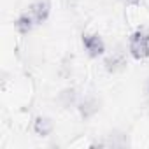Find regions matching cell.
<instances>
[{
	"label": "cell",
	"instance_id": "1",
	"mask_svg": "<svg viewBox=\"0 0 149 149\" xmlns=\"http://www.w3.org/2000/svg\"><path fill=\"white\" fill-rule=\"evenodd\" d=\"M128 53L133 60H146L149 58V32L135 30L128 39Z\"/></svg>",
	"mask_w": 149,
	"mask_h": 149
},
{
	"label": "cell",
	"instance_id": "2",
	"mask_svg": "<svg viewBox=\"0 0 149 149\" xmlns=\"http://www.w3.org/2000/svg\"><path fill=\"white\" fill-rule=\"evenodd\" d=\"M81 42H83V47H84L86 54L91 60L100 58L105 53V42H104V39L98 33H83Z\"/></svg>",
	"mask_w": 149,
	"mask_h": 149
},
{
	"label": "cell",
	"instance_id": "3",
	"mask_svg": "<svg viewBox=\"0 0 149 149\" xmlns=\"http://www.w3.org/2000/svg\"><path fill=\"white\" fill-rule=\"evenodd\" d=\"M76 107H77V111H79V114H81L83 119H91L100 111V100H98V97L88 93V95H84V97H81L77 100Z\"/></svg>",
	"mask_w": 149,
	"mask_h": 149
},
{
	"label": "cell",
	"instance_id": "4",
	"mask_svg": "<svg viewBox=\"0 0 149 149\" xmlns=\"http://www.w3.org/2000/svg\"><path fill=\"white\" fill-rule=\"evenodd\" d=\"M104 68L105 72L109 74H118V72H123L126 68V53L118 47L116 51H112L105 60H104Z\"/></svg>",
	"mask_w": 149,
	"mask_h": 149
},
{
	"label": "cell",
	"instance_id": "5",
	"mask_svg": "<svg viewBox=\"0 0 149 149\" xmlns=\"http://www.w3.org/2000/svg\"><path fill=\"white\" fill-rule=\"evenodd\" d=\"M28 13L32 14L35 25H42L47 21V18L51 14V2L49 0H33L28 7Z\"/></svg>",
	"mask_w": 149,
	"mask_h": 149
},
{
	"label": "cell",
	"instance_id": "6",
	"mask_svg": "<svg viewBox=\"0 0 149 149\" xmlns=\"http://www.w3.org/2000/svg\"><path fill=\"white\" fill-rule=\"evenodd\" d=\"M33 132L39 137H49L54 132V121L49 116H37L33 119Z\"/></svg>",
	"mask_w": 149,
	"mask_h": 149
},
{
	"label": "cell",
	"instance_id": "7",
	"mask_svg": "<svg viewBox=\"0 0 149 149\" xmlns=\"http://www.w3.org/2000/svg\"><path fill=\"white\" fill-rule=\"evenodd\" d=\"M35 26H37V25H35V21H33L32 14H30L28 11L21 13V14L14 19V28H16V32H18L19 35H28Z\"/></svg>",
	"mask_w": 149,
	"mask_h": 149
},
{
	"label": "cell",
	"instance_id": "8",
	"mask_svg": "<svg viewBox=\"0 0 149 149\" xmlns=\"http://www.w3.org/2000/svg\"><path fill=\"white\" fill-rule=\"evenodd\" d=\"M77 100H79V97H77V93H76V90H74V88H67V90H63L58 95V102L65 109H68L70 105H77Z\"/></svg>",
	"mask_w": 149,
	"mask_h": 149
},
{
	"label": "cell",
	"instance_id": "9",
	"mask_svg": "<svg viewBox=\"0 0 149 149\" xmlns=\"http://www.w3.org/2000/svg\"><path fill=\"white\" fill-rule=\"evenodd\" d=\"M119 4H123L125 7H140L144 4V0H118Z\"/></svg>",
	"mask_w": 149,
	"mask_h": 149
},
{
	"label": "cell",
	"instance_id": "10",
	"mask_svg": "<svg viewBox=\"0 0 149 149\" xmlns=\"http://www.w3.org/2000/svg\"><path fill=\"white\" fill-rule=\"evenodd\" d=\"M144 98H146V102L149 104V77H147L146 83H144Z\"/></svg>",
	"mask_w": 149,
	"mask_h": 149
}]
</instances>
